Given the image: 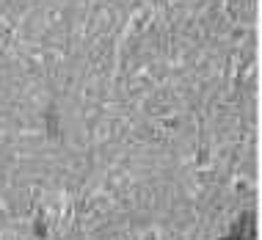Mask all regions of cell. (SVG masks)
I'll use <instances>...</instances> for the list:
<instances>
[{
    "instance_id": "cell-2",
    "label": "cell",
    "mask_w": 262,
    "mask_h": 240,
    "mask_svg": "<svg viewBox=\"0 0 262 240\" xmlns=\"http://www.w3.org/2000/svg\"><path fill=\"white\" fill-rule=\"evenodd\" d=\"M227 240H232V238H227Z\"/></svg>"
},
{
    "instance_id": "cell-1",
    "label": "cell",
    "mask_w": 262,
    "mask_h": 240,
    "mask_svg": "<svg viewBox=\"0 0 262 240\" xmlns=\"http://www.w3.org/2000/svg\"><path fill=\"white\" fill-rule=\"evenodd\" d=\"M229 238H232V240H254V218H251V216H243Z\"/></svg>"
}]
</instances>
